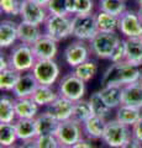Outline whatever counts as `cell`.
Instances as JSON below:
<instances>
[{
  "label": "cell",
  "mask_w": 142,
  "mask_h": 148,
  "mask_svg": "<svg viewBox=\"0 0 142 148\" xmlns=\"http://www.w3.org/2000/svg\"><path fill=\"white\" fill-rule=\"evenodd\" d=\"M141 67L129 62L111 63L102 75V86L104 85H127L140 82Z\"/></svg>",
  "instance_id": "1"
},
{
  "label": "cell",
  "mask_w": 142,
  "mask_h": 148,
  "mask_svg": "<svg viewBox=\"0 0 142 148\" xmlns=\"http://www.w3.org/2000/svg\"><path fill=\"white\" fill-rule=\"evenodd\" d=\"M120 41L121 35L119 32H98L89 42L91 54L98 59H110Z\"/></svg>",
  "instance_id": "2"
},
{
  "label": "cell",
  "mask_w": 142,
  "mask_h": 148,
  "mask_svg": "<svg viewBox=\"0 0 142 148\" xmlns=\"http://www.w3.org/2000/svg\"><path fill=\"white\" fill-rule=\"evenodd\" d=\"M9 56V62H10V68L20 73L31 72L36 63V57L32 49V46L26 43H16L11 47Z\"/></svg>",
  "instance_id": "3"
},
{
  "label": "cell",
  "mask_w": 142,
  "mask_h": 148,
  "mask_svg": "<svg viewBox=\"0 0 142 148\" xmlns=\"http://www.w3.org/2000/svg\"><path fill=\"white\" fill-rule=\"evenodd\" d=\"M99 32L95 14L72 15V36L74 40L90 42Z\"/></svg>",
  "instance_id": "4"
},
{
  "label": "cell",
  "mask_w": 142,
  "mask_h": 148,
  "mask_svg": "<svg viewBox=\"0 0 142 148\" xmlns=\"http://www.w3.org/2000/svg\"><path fill=\"white\" fill-rule=\"evenodd\" d=\"M43 34L58 43L67 40L72 36V16L49 14L43 25Z\"/></svg>",
  "instance_id": "5"
},
{
  "label": "cell",
  "mask_w": 142,
  "mask_h": 148,
  "mask_svg": "<svg viewBox=\"0 0 142 148\" xmlns=\"http://www.w3.org/2000/svg\"><path fill=\"white\" fill-rule=\"evenodd\" d=\"M131 138V127L123 125L116 119L108 120L105 127L103 142L110 148H121Z\"/></svg>",
  "instance_id": "6"
},
{
  "label": "cell",
  "mask_w": 142,
  "mask_h": 148,
  "mask_svg": "<svg viewBox=\"0 0 142 148\" xmlns=\"http://www.w3.org/2000/svg\"><path fill=\"white\" fill-rule=\"evenodd\" d=\"M86 83L79 79L73 72L64 74L58 82V94L72 101H78L83 99L86 90Z\"/></svg>",
  "instance_id": "7"
},
{
  "label": "cell",
  "mask_w": 142,
  "mask_h": 148,
  "mask_svg": "<svg viewBox=\"0 0 142 148\" xmlns=\"http://www.w3.org/2000/svg\"><path fill=\"white\" fill-rule=\"evenodd\" d=\"M32 74L35 75L38 84L53 86L59 79L61 68L54 59H38L32 68Z\"/></svg>",
  "instance_id": "8"
},
{
  "label": "cell",
  "mask_w": 142,
  "mask_h": 148,
  "mask_svg": "<svg viewBox=\"0 0 142 148\" xmlns=\"http://www.w3.org/2000/svg\"><path fill=\"white\" fill-rule=\"evenodd\" d=\"M54 136L61 145L72 147L77 142H79L82 138H84L83 127H82V123L75 121L74 119H69L59 122Z\"/></svg>",
  "instance_id": "9"
},
{
  "label": "cell",
  "mask_w": 142,
  "mask_h": 148,
  "mask_svg": "<svg viewBox=\"0 0 142 148\" xmlns=\"http://www.w3.org/2000/svg\"><path fill=\"white\" fill-rule=\"evenodd\" d=\"M90 56H91V49L89 42L80 40L72 41L69 45H67V47L63 51L64 61L72 69L90 59Z\"/></svg>",
  "instance_id": "10"
},
{
  "label": "cell",
  "mask_w": 142,
  "mask_h": 148,
  "mask_svg": "<svg viewBox=\"0 0 142 148\" xmlns=\"http://www.w3.org/2000/svg\"><path fill=\"white\" fill-rule=\"evenodd\" d=\"M119 34L123 38H141L142 37V21L137 11L126 10L119 18Z\"/></svg>",
  "instance_id": "11"
},
{
  "label": "cell",
  "mask_w": 142,
  "mask_h": 148,
  "mask_svg": "<svg viewBox=\"0 0 142 148\" xmlns=\"http://www.w3.org/2000/svg\"><path fill=\"white\" fill-rule=\"evenodd\" d=\"M48 15L49 14L47 11V9H46V6L40 5L37 3H34L31 0H25L24 4H22L21 11H20L21 21L38 25V26L45 25Z\"/></svg>",
  "instance_id": "12"
},
{
  "label": "cell",
  "mask_w": 142,
  "mask_h": 148,
  "mask_svg": "<svg viewBox=\"0 0 142 148\" xmlns=\"http://www.w3.org/2000/svg\"><path fill=\"white\" fill-rule=\"evenodd\" d=\"M32 49L37 61L38 59H56L58 53V42L43 34L32 45Z\"/></svg>",
  "instance_id": "13"
},
{
  "label": "cell",
  "mask_w": 142,
  "mask_h": 148,
  "mask_svg": "<svg viewBox=\"0 0 142 148\" xmlns=\"http://www.w3.org/2000/svg\"><path fill=\"white\" fill-rule=\"evenodd\" d=\"M73 109H74V101L59 95L51 105L47 106L46 111L54 116L59 122L69 120L73 116Z\"/></svg>",
  "instance_id": "14"
},
{
  "label": "cell",
  "mask_w": 142,
  "mask_h": 148,
  "mask_svg": "<svg viewBox=\"0 0 142 148\" xmlns=\"http://www.w3.org/2000/svg\"><path fill=\"white\" fill-rule=\"evenodd\" d=\"M40 84L36 80L35 75L32 72H26L21 73V75L17 80V84L15 86V89L12 90V95L16 99H22V98H31L34 94V91L36 90Z\"/></svg>",
  "instance_id": "15"
},
{
  "label": "cell",
  "mask_w": 142,
  "mask_h": 148,
  "mask_svg": "<svg viewBox=\"0 0 142 148\" xmlns=\"http://www.w3.org/2000/svg\"><path fill=\"white\" fill-rule=\"evenodd\" d=\"M17 22L12 20H3L0 22V47L6 49L14 47L16 42H19L17 36Z\"/></svg>",
  "instance_id": "16"
},
{
  "label": "cell",
  "mask_w": 142,
  "mask_h": 148,
  "mask_svg": "<svg viewBox=\"0 0 142 148\" xmlns=\"http://www.w3.org/2000/svg\"><path fill=\"white\" fill-rule=\"evenodd\" d=\"M106 122H108V120L93 115V116L86 120L84 123H82L84 138H88L90 141L103 140V135H104L105 127H106Z\"/></svg>",
  "instance_id": "17"
},
{
  "label": "cell",
  "mask_w": 142,
  "mask_h": 148,
  "mask_svg": "<svg viewBox=\"0 0 142 148\" xmlns=\"http://www.w3.org/2000/svg\"><path fill=\"white\" fill-rule=\"evenodd\" d=\"M122 105L142 110V85L140 82L122 86Z\"/></svg>",
  "instance_id": "18"
},
{
  "label": "cell",
  "mask_w": 142,
  "mask_h": 148,
  "mask_svg": "<svg viewBox=\"0 0 142 148\" xmlns=\"http://www.w3.org/2000/svg\"><path fill=\"white\" fill-rule=\"evenodd\" d=\"M43 32L41 31V26L29 24L25 21H20L17 25V36H19V42L26 43L32 46L37 41Z\"/></svg>",
  "instance_id": "19"
},
{
  "label": "cell",
  "mask_w": 142,
  "mask_h": 148,
  "mask_svg": "<svg viewBox=\"0 0 142 148\" xmlns=\"http://www.w3.org/2000/svg\"><path fill=\"white\" fill-rule=\"evenodd\" d=\"M14 125H15L19 141L24 142L29 140H36L38 137L35 119H17Z\"/></svg>",
  "instance_id": "20"
},
{
  "label": "cell",
  "mask_w": 142,
  "mask_h": 148,
  "mask_svg": "<svg viewBox=\"0 0 142 148\" xmlns=\"http://www.w3.org/2000/svg\"><path fill=\"white\" fill-rule=\"evenodd\" d=\"M15 101L16 98L14 95H1L0 98V122L1 123H14L17 120Z\"/></svg>",
  "instance_id": "21"
},
{
  "label": "cell",
  "mask_w": 142,
  "mask_h": 148,
  "mask_svg": "<svg viewBox=\"0 0 142 148\" xmlns=\"http://www.w3.org/2000/svg\"><path fill=\"white\" fill-rule=\"evenodd\" d=\"M103 100L110 109H119L122 105V86L121 85H104L99 90Z\"/></svg>",
  "instance_id": "22"
},
{
  "label": "cell",
  "mask_w": 142,
  "mask_h": 148,
  "mask_svg": "<svg viewBox=\"0 0 142 148\" xmlns=\"http://www.w3.org/2000/svg\"><path fill=\"white\" fill-rule=\"evenodd\" d=\"M35 120H36V126H37L38 136L54 135V133H56L59 121L54 116H52L48 111L45 110L42 112H40Z\"/></svg>",
  "instance_id": "23"
},
{
  "label": "cell",
  "mask_w": 142,
  "mask_h": 148,
  "mask_svg": "<svg viewBox=\"0 0 142 148\" xmlns=\"http://www.w3.org/2000/svg\"><path fill=\"white\" fill-rule=\"evenodd\" d=\"M15 110L17 119H36L40 114V106L32 100V98L16 99Z\"/></svg>",
  "instance_id": "24"
},
{
  "label": "cell",
  "mask_w": 142,
  "mask_h": 148,
  "mask_svg": "<svg viewBox=\"0 0 142 148\" xmlns=\"http://www.w3.org/2000/svg\"><path fill=\"white\" fill-rule=\"evenodd\" d=\"M58 96H59L58 90H54L53 86L40 84L37 88H36V90L34 91V94L31 98H32V100L40 106V108H42V106L51 105Z\"/></svg>",
  "instance_id": "25"
},
{
  "label": "cell",
  "mask_w": 142,
  "mask_h": 148,
  "mask_svg": "<svg viewBox=\"0 0 142 148\" xmlns=\"http://www.w3.org/2000/svg\"><path fill=\"white\" fill-rule=\"evenodd\" d=\"M115 119L129 127H132L135 123H137L142 119V110L132 106L121 105L119 109H116Z\"/></svg>",
  "instance_id": "26"
},
{
  "label": "cell",
  "mask_w": 142,
  "mask_h": 148,
  "mask_svg": "<svg viewBox=\"0 0 142 148\" xmlns=\"http://www.w3.org/2000/svg\"><path fill=\"white\" fill-rule=\"evenodd\" d=\"M126 41V62L142 67V40L125 38Z\"/></svg>",
  "instance_id": "27"
},
{
  "label": "cell",
  "mask_w": 142,
  "mask_h": 148,
  "mask_svg": "<svg viewBox=\"0 0 142 148\" xmlns=\"http://www.w3.org/2000/svg\"><path fill=\"white\" fill-rule=\"evenodd\" d=\"M97 25L99 32H119V18L120 16L111 15V14L98 11L95 12Z\"/></svg>",
  "instance_id": "28"
},
{
  "label": "cell",
  "mask_w": 142,
  "mask_h": 148,
  "mask_svg": "<svg viewBox=\"0 0 142 148\" xmlns=\"http://www.w3.org/2000/svg\"><path fill=\"white\" fill-rule=\"evenodd\" d=\"M98 62L95 61V59H88L86 62L79 64L78 67L73 68V73L75 74V75L79 78V79H82L84 83H88L90 82L93 78L97 75L98 73Z\"/></svg>",
  "instance_id": "29"
},
{
  "label": "cell",
  "mask_w": 142,
  "mask_h": 148,
  "mask_svg": "<svg viewBox=\"0 0 142 148\" xmlns=\"http://www.w3.org/2000/svg\"><path fill=\"white\" fill-rule=\"evenodd\" d=\"M21 75L20 72L12 68H8L0 72V90L4 92H12Z\"/></svg>",
  "instance_id": "30"
},
{
  "label": "cell",
  "mask_w": 142,
  "mask_h": 148,
  "mask_svg": "<svg viewBox=\"0 0 142 148\" xmlns=\"http://www.w3.org/2000/svg\"><path fill=\"white\" fill-rule=\"evenodd\" d=\"M89 103L91 106V110H93V115L94 116H99L106 120L109 117L110 112H111V109L105 104V101L103 100L102 95H100L99 91H94L91 92L89 96Z\"/></svg>",
  "instance_id": "31"
},
{
  "label": "cell",
  "mask_w": 142,
  "mask_h": 148,
  "mask_svg": "<svg viewBox=\"0 0 142 148\" xmlns=\"http://www.w3.org/2000/svg\"><path fill=\"white\" fill-rule=\"evenodd\" d=\"M91 116H93V110H91L89 100L80 99L78 101H74V109H73L72 119H74L79 123H84Z\"/></svg>",
  "instance_id": "32"
},
{
  "label": "cell",
  "mask_w": 142,
  "mask_h": 148,
  "mask_svg": "<svg viewBox=\"0 0 142 148\" xmlns=\"http://www.w3.org/2000/svg\"><path fill=\"white\" fill-rule=\"evenodd\" d=\"M99 10L111 14V15L121 16L126 9V0H99Z\"/></svg>",
  "instance_id": "33"
},
{
  "label": "cell",
  "mask_w": 142,
  "mask_h": 148,
  "mask_svg": "<svg viewBox=\"0 0 142 148\" xmlns=\"http://www.w3.org/2000/svg\"><path fill=\"white\" fill-rule=\"evenodd\" d=\"M17 133L14 123H0V145L1 148H6L16 145Z\"/></svg>",
  "instance_id": "34"
},
{
  "label": "cell",
  "mask_w": 142,
  "mask_h": 148,
  "mask_svg": "<svg viewBox=\"0 0 142 148\" xmlns=\"http://www.w3.org/2000/svg\"><path fill=\"white\" fill-rule=\"evenodd\" d=\"M95 8V0H69V14H93Z\"/></svg>",
  "instance_id": "35"
},
{
  "label": "cell",
  "mask_w": 142,
  "mask_h": 148,
  "mask_svg": "<svg viewBox=\"0 0 142 148\" xmlns=\"http://www.w3.org/2000/svg\"><path fill=\"white\" fill-rule=\"evenodd\" d=\"M25 0H0V11L8 16H20V11Z\"/></svg>",
  "instance_id": "36"
},
{
  "label": "cell",
  "mask_w": 142,
  "mask_h": 148,
  "mask_svg": "<svg viewBox=\"0 0 142 148\" xmlns=\"http://www.w3.org/2000/svg\"><path fill=\"white\" fill-rule=\"evenodd\" d=\"M46 9L51 15H71L69 0H49Z\"/></svg>",
  "instance_id": "37"
},
{
  "label": "cell",
  "mask_w": 142,
  "mask_h": 148,
  "mask_svg": "<svg viewBox=\"0 0 142 148\" xmlns=\"http://www.w3.org/2000/svg\"><path fill=\"white\" fill-rule=\"evenodd\" d=\"M111 63H121L126 61V41L125 38H121V41L114 49L111 57L109 59Z\"/></svg>",
  "instance_id": "38"
},
{
  "label": "cell",
  "mask_w": 142,
  "mask_h": 148,
  "mask_svg": "<svg viewBox=\"0 0 142 148\" xmlns=\"http://www.w3.org/2000/svg\"><path fill=\"white\" fill-rule=\"evenodd\" d=\"M38 148H56L59 142L54 135H42L36 138Z\"/></svg>",
  "instance_id": "39"
},
{
  "label": "cell",
  "mask_w": 142,
  "mask_h": 148,
  "mask_svg": "<svg viewBox=\"0 0 142 148\" xmlns=\"http://www.w3.org/2000/svg\"><path fill=\"white\" fill-rule=\"evenodd\" d=\"M131 136L142 143V119L131 127Z\"/></svg>",
  "instance_id": "40"
},
{
  "label": "cell",
  "mask_w": 142,
  "mask_h": 148,
  "mask_svg": "<svg viewBox=\"0 0 142 148\" xmlns=\"http://www.w3.org/2000/svg\"><path fill=\"white\" fill-rule=\"evenodd\" d=\"M71 148H95V146L93 145V141L88 140V138H82L79 142L73 145Z\"/></svg>",
  "instance_id": "41"
},
{
  "label": "cell",
  "mask_w": 142,
  "mask_h": 148,
  "mask_svg": "<svg viewBox=\"0 0 142 148\" xmlns=\"http://www.w3.org/2000/svg\"><path fill=\"white\" fill-rule=\"evenodd\" d=\"M10 68V62H9V56L6 53H1L0 56V72Z\"/></svg>",
  "instance_id": "42"
},
{
  "label": "cell",
  "mask_w": 142,
  "mask_h": 148,
  "mask_svg": "<svg viewBox=\"0 0 142 148\" xmlns=\"http://www.w3.org/2000/svg\"><path fill=\"white\" fill-rule=\"evenodd\" d=\"M121 148H142V143L141 142H139L137 140H135L134 137L131 136V138L129 141H127L125 145H123Z\"/></svg>",
  "instance_id": "43"
},
{
  "label": "cell",
  "mask_w": 142,
  "mask_h": 148,
  "mask_svg": "<svg viewBox=\"0 0 142 148\" xmlns=\"http://www.w3.org/2000/svg\"><path fill=\"white\" fill-rule=\"evenodd\" d=\"M20 148H38L36 140H29L20 143Z\"/></svg>",
  "instance_id": "44"
},
{
  "label": "cell",
  "mask_w": 142,
  "mask_h": 148,
  "mask_svg": "<svg viewBox=\"0 0 142 148\" xmlns=\"http://www.w3.org/2000/svg\"><path fill=\"white\" fill-rule=\"evenodd\" d=\"M31 1L37 3V4H40V5H43V6H46V5H47V4H48L49 0H31Z\"/></svg>",
  "instance_id": "45"
},
{
  "label": "cell",
  "mask_w": 142,
  "mask_h": 148,
  "mask_svg": "<svg viewBox=\"0 0 142 148\" xmlns=\"http://www.w3.org/2000/svg\"><path fill=\"white\" fill-rule=\"evenodd\" d=\"M137 15H139L140 20L142 21V5H140V6H139V9H137Z\"/></svg>",
  "instance_id": "46"
},
{
  "label": "cell",
  "mask_w": 142,
  "mask_h": 148,
  "mask_svg": "<svg viewBox=\"0 0 142 148\" xmlns=\"http://www.w3.org/2000/svg\"><path fill=\"white\" fill-rule=\"evenodd\" d=\"M56 148H71V147H68V146H64V145H61V143H59V145L56 147Z\"/></svg>",
  "instance_id": "47"
},
{
  "label": "cell",
  "mask_w": 142,
  "mask_h": 148,
  "mask_svg": "<svg viewBox=\"0 0 142 148\" xmlns=\"http://www.w3.org/2000/svg\"><path fill=\"white\" fill-rule=\"evenodd\" d=\"M6 148H20V145H14V146H10V147H6Z\"/></svg>",
  "instance_id": "48"
},
{
  "label": "cell",
  "mask_w": 142,
  "mask_h": 148,
  "mask_svg": "<svg viewBox=\"0 0 142 148\" xmlns=\"http://www.w3.org/2000/svg\"><path fill=\"white\" fill-rule=\"evenodd\" d=\"M140 83H141V85H142V67H141V78H140Z\"/></svg>",
  "instance_id": "49"
},
{
  "label": "cell",
  "mask_w": 142,
  "mask_h": 148,
  "mask_svg": "<svg viewBox=\"0 0 142 148\" xmlns=\"http://www.w3.org/2000/svg\"><path fill=\"white\" fill-rule=\"evenodd\" d=\"M136 1H137V3H139V4H140V5H142V0H136Z\"/></svg>",
  "instance_id": "50"
},
{
  "label": "cell",
  "mask_w": 142,
  "mask_h": 148,
  "mask_svg": "<svg viewBox=\"0 0 142 148\" xmlns=\"http://www.w3.org/2000/svg\"><path fill=\"white\" fill-rule=\"evenodd\" d=\"M141 40H142V37H141Z\"/></svg>",
  "instance_id": "51"
}]
</instances>
